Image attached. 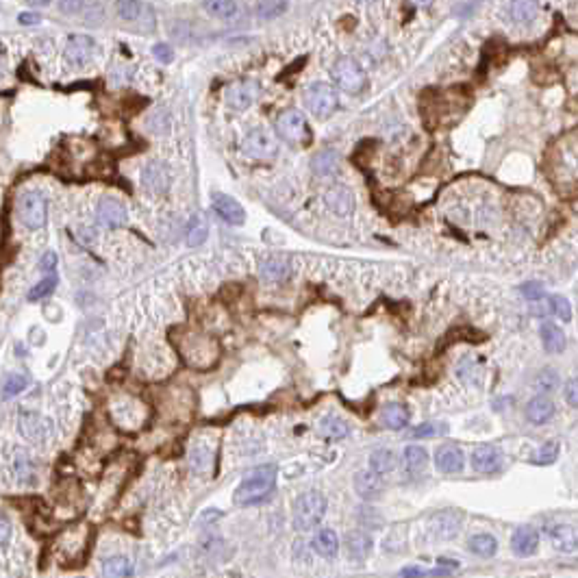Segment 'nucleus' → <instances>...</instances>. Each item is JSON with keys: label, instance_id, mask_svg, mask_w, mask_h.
Wrapping results in <instances>:
<instances>
[{"label": "nucleus", "instance_id": "13", "mask_svg": "<svg viewBox=\"0 0 578 578\" xmlns=\"http://www.w3.org/2000/svg\"><path fill=\"white\" fill-rule=\"evenodd\" d=\"M141 185L150 194H165L172 185V172L161 161H150L141 172Z\"/></svg>", "mask_w": 578, "mask_h": 578}, {"label": "nucleus", "instance_id": "27", "mask_svg": "<svg viewBox=\"0 0 578 578\" xmlns=\"http://www.w3.org/2000/svg\"><path fill=\"white\" fill-rule=\"evenodd\" d=\"M550 542H553L555 550L563 555H570L578 550V535L572 527H566V524H559L553 531H550Z\"/></svg>", "mask_w": 578, "mask_h": 578}, {"label": "nucleus", "instance_id": "15", "mask_svg": "<svg viewBox=\"0 0 578 578\" xmlns=\"http://www.w3.org/2000/svg\"><path fill=\"white\" fill-rule=\"evenodd\" d=\"M187 463H189L194 474H200V476L211 474L213 463H216L213 446L207 443V441H196L187 452Z\"/></svg>", "mask_w": 578, "mask_h": 578}, {"label": "nucleus", "instance_id": "49", "mask_svg": "<svg viewBox=\"0 0 578 578\" xmlns=\"http://www.w3.org/2000/svg\"><path fill=\"white\" fill-rule=\"evenodd\" d=\"M537 389H544V391H550V389H555L557 387V374L553 370H544L540 376H537Z\"/></svg>", "mask_w": 578, "mask_h": 578}, {"label": "nucleus", "instance_id": "24", "mask_svg": "<svg viewBox=\"0 0 578 578\" xmlns=\"http://www.w3.org/2000/svg\"><path fill=\"white\" fill-rule=\"evenodd\" d=\"M472 467L476 472H483V474H492V472L500 467V452L494 446H478L472 452Z\"/></svg>", "mask_w": 578, "mask_h": 578}, {"label": "nucleus", "instance_id": "1", "mask_svg": "<svg viewBox=\"0 0 578 578\" xmlns=\"http://www.w3.org/2000/svg\"><path fill=\"white\" fill-rule=\"evenodd\" d=\"M176 350L189 367L194 370H211L220 361V344L218 339L196 331H178L174 335Z\"/></svg>", "mask_w": 578, "mask_h": 578}, {"label": "nucleus", "instance_id": "28", "mask_svg": "<svg viewBox=\"0 0 578 578\" xmlns=\"http://www.w3.org/2000/svg\"><path fill=\"white\" fill-rule=\"evenodd\" d=\"M459 529H461V522H459V516L454 511H443V513L435 516V520H432V531H435L439 540H450L459 533Z\"/></svg>", "mask_w": 578, "mask_h": 578}, {"label": "nucleus", "instance_id": "2", "mask_svg": "<svg viewBox=\"0 0 578 578\" xmlns=\"http://www.w3.org/2000/svg\"><path fill=\"white\" fill-rule=\"evenodd\" d=\"M274 485H277V467L274 465H259L238 485L233 500L240 507L257 505L272 494Z\"/></svg>", "mask_w": 578, "mask_h": 578}, {"label": "nucleus", "instance_id": "43", "mask_svg": "<svg viewBox=\"0 0 578 578\" xmlns=\"http://www.w3.org/2000/svg\"><path fill=\"white\" fill-rule=\"evenodd\" d=\"M150 133H165L167 126H170V113L165 109H154L148 115V122H146Z\"/></svg>", "mask_w": 578, "mask_h": 578}, {"label": "nucleus", "instance_id": "46", "mask_svg": "<svg viewBox=\"0 0 578 578\" xmlns=\"http://www.w3.org/2000/svg\"><path fill=\"white\" fill-rule=\"evenodd\" d=\"M55 287H57V274H48V277H46L42 283H37V285L31 289V292H29V300H33V302H35V300H42V298H46Z\"/></svg>", "mask_w": 578, "mask_h": 578}, {"label": "nucleus", "instance_id": "48", "mask_svg": "<svg viewBox=\"0 0 578 578\" xmlns=\"http://www.w3.org/2000/svg\"><path fill=\"white\" fill-rule=\"evenodd\" d=\"M448 570H424V568H417V566H409V568H402L400 578H428V576H448Z\"/></svg>", "mask_w": 578, "mask_h": 578}, {"label": "nucleus", "instance_id": "30", "mask_svg": "<svg viewBox=\"0 0 578 578\" xmlns=\"http://www.w3.org/2000/svg\"><path fill=\"white\" fill-rule=\"evenodd\" d=\"M540 335H542V344H544V350H546V352L557 354V352H561L563 348H566V335H563V331H561V328H559L557 324L546 322V324L542 326Z\"/></svg>", "mask_w": 578, "mask_h": 578}, {"label": "nucleus", "instance_id": "38", "mask_svg": "<svg viewBox=\"0 0 578 578\" xmlns=\"http://www.w3.org/2000/svg\"><path fill=\"white\" fill-rule=\"evenodd\" d=\"M13 470H16V478L22 485H31L35 483V465L29 459L26 452H18L16 459H13Z\"/></svg>", "mask_w": 578, "mask_h": 578}, {"label": "nucleus", "instance_id": "14", "mask_svg": "<svg viewBox=\"0 0 578 578\" xmlns=\"http://www.w3.org/2000/svg\"><path fill=\"white\" fill-rule=\"evenodd\" d=\"M259 85L255 81H240L233 83L227 89V104L235 111H244L248 107H253L255 100L259 98Z\"/></svg>", "mask_w": 578, "mask_h": 578}, {"label": "nucleus", "instance_id": "45", "mask_svg": "<svg viewBox=\"0 0 578 578\" xmlns=\"http://www.w3.org/2000/svg\"><path fill=\"white\" fill-rule=\"evenodd\" d=\"M548 311H553L559 320L563 322H568L572 318V307H570V302L568 298H563V296H553L548 300Z\"/></svg>", "mask_w": 578, "mask_h": 578}, {"label": "nucleus", "instance_id": "55", "mask_svg": "<svg viewBox=\"0 0 578 578\" xmlns=\"http://www.w3.org/2000/svg\"><path fill=\"white\" fill-rule=\"evenodd\" d=\"M152 55L159 59V61H163V63H170L172 61V50H170V46H165V44H157L154 48H152Z\"/></svg>", "mask_w": 578, "mask_h": 578}, {"label": "nucleus", "instance_id": "39", "mask_svg": "<svg viewBox=\"0 0 578 578\" xmlns=\"http://www.w3.org/2000/svg\"><path fill=\"white\" fill-rule=\"evenodd\" d=\"M143 13H148V7L143 3H135V0L117 3V16L126 22H139L143 18Z\"/></svg>", "mask_w": 578, "mask_h": 578}, {"label": "nucleus", "instance_id": "33", "mask_svg": "<svg viewBox=\"0 0 578 578\" xmlns=\"http://www.w3.org/2000/svg\"><path fill=\"white\" fill-rule=\"evenodd\" d=\"M337 165H339V159H337V152L333 150H322L313 157V161H311V167H313V172L318 174V176H331L337 172Z\"/></svg>", "mask_w": 578, "mask_h": 578}, {"label": "nucleus", "instance_id": "23", "mask_svg": "<svg viewBox=\"0 0 578 578\" xmlns=\"http://www.w3.org/2000/svg\"><path fill=\"white\" fill-rule=\"evenodd\" d=\"M346 548H348V557H350L352 561H359V563H361V561H365L367 557H370L374 544H372V537L367 535V533H363V531H352V533L346 535Z\"/></svg>", "mask_w": 578, "mask_h": 578}, {"label": "nucleus", "instance_id": "42", "mask_svg": "<svg viewBox=\"0 0 578 578\" xmlns=\"http://www.w3.org/2000/svg\"><path fill=\"white\" fill-rule=\"evenodd\" d=\"M26 387H29V380H26V376H22V374H9L3 380V396L5 398H13V396H18V393H22Z\"/></svg>", "mask_w": 578, "mask_h": 578}, {"label": "nucleus", "instance_id": "35", "mask_svg": "<svg viewBox=\"0 0 578 578\" xmlns=\"http://www.w3.org/2000/svg\"><path fill=\"white\" fill-rule=\"evenodd\" d=\"M404 465L411 474H422L428 465V452L422 448V446H409L404 450Z\"/></svg>", "mask_w": 578, "mask_h": 578}, {"label": "nucleus", "instance_id": "21", "mask_svg": "<svg viewBox=\"0 0 578 578\" xmlns=\"http://www.w3.org/2000/svg\"><path fill=\"white\" fill-rule=\"evenodd\" d=\"M354 489H357L363 500H376L383 494V478L374 474L372 470H361L354 476Z\"/></svg>", "mask_w": 578, "mask_h": 578}, {"label": "nucleus", "instance_id": "22", "mask_svg": "<svg viewBox=\"0 0 578 578\" xmlns=\"http://www.w3.org/2000/svg\"><path fill=\"white\" fill-rule=\"evenodd\" d=\"M465 463L463 452L456 448V446H441L435 452V465L443 474H454V472H461Z\"/></svg>", "mask_w": 578, "mask_h": 578}, {"label": "nucleus", "instance_id": "4", "mask_svg": "<svg viewBox=\"0 0 578 578\" xmlns=\"http://www.w3.org/2000/svg\"><path fill=\"white\" fill-rule=\"evenodd\" d=\"M326 498L320 492H305L294 502V527L298 531H313L324 520Z\"/></svg>", "mask_w": 578, "mask_h": 578}, {"label": "nucleus", "instance_id": "32", "mask_svg": "<svg viewBox=\"0 0 578 578\" xmlns=\"http://www.w3.org/2000/svg\"><path fill=\"white\" fill-rule=\"evenodd\" d=\"M209 235V224L203 213H196L185 227V240L189 246H200Z\"/></svg>", "mask_w": 578, "mask_h": 578}, {"label": "nucleus", "instance_id": "54", "mask_svg": "<svg viewBox=\"0 0 578 578\" xmlns=\"http://www.w3.org/2000/svg\"><path fill=\"white\" fill-rule=\"evenodd\" d=\"M63 13H68V16H78L81 11H85L87 3H74V0H68V3H59L57 5Z\"/></svg>", "mask_w": 578, "mask_h": 578}, {"label": "nucleus", "instance_id": "3", "mask_svg": "<svg viewBox=\"0 0 578 578\" xmlns=\"http://www.w3.org/2000/svg\"><path fill=\"white\" fill-rule=\"evenodd\" d=\"M89 546V527L87 524H74V527L65 529L55 544H52V555L57 557L61 566H78L83 561Z\"/></svg>", "mask_w": 578, "mask_h": 578}, {"label": "nucleus", "instance_id": "17", "mask_svg": "<svg viewBox=\"0 0 578 578\" xmlns=\"http://www.w3.org/2000/svg\"><path fill=\"white\" fill-rule=\"evenodd\" d=\"M94 52H96V44L87 35H74L65 44V59L72 65H85L87 61H91Z\"/></svg>", "mask_w": 578, "mask_h": 578}, {"label": "nucleus", "instance_id": "41", "mask_svg": "<svg viewBox=\"0 0 578 578\" xmlns=\"http://www.w3.org/2000/svg\"><path fill=\"white\" fill-rule=\"evenodd\" d=\"M203 7L216 18H233L240 9L238 3H229V0H211V3H203Z\"/></svg>", "mask_w": 578, "mask_h": 578}, {"label": "nucleus", "instance_id": "56", "mask_svg": "<svg viewBox=\"0 0 578 578\" xmlns=\"http://www.w3.org/2000/svg\"><path fill=\"white\" fill-rule=\"evenodd\" d=\"M20 24H26V26L39 24V16H37V13H22V16H20Z\"/></svg>", "mask_w": 578, "mask_h": 578}, {"label": "nucleus", "instance_id": "8", "mask_svg": "<svg viewBox=\"0 0 578 578\" xmlns=\"http://www.w3.org/2000/svg\"><path fill=\"white\" fill-rule=\"evenodd\" d=\"M18 218L26 229H42L48 218L46 198L39 192H26L18 198Z\"/></svg>", "mask_w": 578, "mask_h": 578}, {"label": "nucleus", "instance_id": "44", "mask_svg": "<svg viewBox=\"0 0 578 578\" xmlns=\"http://www.w3.org/2000/svg\"><path fill=\"white\" fill-rule=\"evenodd\" d=\"M557 456H559V443L557 441H548L544 443L540 450H537L535 459L533 461L537 465H550V463H555L557 461Z\"/></svg>", "mask_w": 578, "mask_h": 578}, {"label": "nucleus", "instance_id": "6", "mask_svg": "<svg viewBox=\"0 0 578 578\" xmlns=\"http://www.w3.org/2000/svg\"><path fill=\"white\" fill-rule=\"evenodd\" d=\"M240 148L244 154L259 161H270L279 154V141L268 128H253L244 135Z\"/></svg>", "mask_w": 578, "mask_h": 578}, {"label": "nucleus", "instance_id": "25", "mask_svg": "<svg viewBox=\"0 0 578 578\" xmlns=\"http://www.w3.org/2000/svg\"><path fill=\"white\" fill-rule=\"evenodd\" d=\"M555 415V404L546 396H535L533 400H529L527 404V419L535 426H542L546 422H550V417Z\"/></svg>", "mask_w": 578, "mask_h": 578}, {"label": "nucleus", "instance_id": "16", "mask_svg": "<svg viewBox=\"0 0 578 578\" xmlns=\"http://www.w3.org/2000/svg\"><path fill=\"white\" fill-rule=\"evenodd\" d=\"M211 207H213V211L227 222V224H233V227L244 224V220H246L244 207L235 198H231V196H227V194H213L211 196Z\"/></svg>", "mask_w": 578, "mask_h": 578}, {"label": "nucleus", "instance_id": "18", "mask_svg": "<svg viewBox=\"0 0 578 578\" xmlns=\"http://www.w3.org/2000/svg\"><path fill=\"white\" fill-rule=\"evenodd\" d=\"M259 277L266 283H283L292 277V264L285 257H268L259 264Z\"/></svg>", "mask_w": 578, "mask_h": 578}, {"label": "nucleus", "instance_id": "53", "mask_svg": "<svg viewBox=\"0 0 578 578\" xmlns=\"http://www.w3.org/2000/svg\"><path fill=\"white\" fill-rule=\"evenodd\" d=\"M39 270L55 274V270H57V253H52V251L44 253L42 261H39Z\"/></svg>", "mask_w": 578, "mask_h": 578}, {"label": "nucleus", "instance_id": "12", "mask_svg": "<svg viewBox=\"0 0 578 578\" xmlns=\"http://www.w3.org/2000/svg\"><path fill=\"white\" fill-rule=\"evenodd\" d=\"M18 428L20 435L29 441H44L50 432H52V422L48 417L39 415V413H31V411H22L18 417Z\"/></svg>", "mask_w": 578, "mask_h": 578}, {"label": "nucleus", "instance_id": "20", "mask_svg": "<svg viewBox=\"0 0 578 578\" xmlns=\"http://www.w3.org/2000/svg\"><path fill=\"white\" fill-rule=\"evenodd\" d=\"M326 207L337 216H350L354 209V196L346 185H333L324 196Z\"/></svg>", "mask_w": 578, "mask_h": 578}, {"label": "nucleus", "instance_id": "7", "mask_svg": "<svg viewBox=\"0 0 578 578\" xmlns=\"http://www.w3.org/2000/svg\"><path fill=\"white\" fill-rule=\"evenodd\" d=\"M274 126H277V135L287 143H294V146H302V143H307L311 137L305 115H302L298 109L281 111Z\"/></svg>", "mask_w": 578, "mask_h": 578}, {"label": "nucleus", "instance_id": "29", "mask_svg": "<svg viewBox=\"0 0 578 578\" xmlns=\"http://www.w3.org/2000/svg\"><path fill=\"white\" fill-rule=\"evenodd\" d=\"M313 550L320 557H324V559L337 557V553H339V540H337L335 531L324 529V531H320L318 535H315L313 537Z\"/></svg>", "mask_w": 578, "mask_h": 578}, {"label": "nucleus", "instance_id": "50", "mask_svg": "<svg viewBox=\"0 0 578 578\" xmlns=\"http://www.w3.org/2000/svg\"><path fill=\"white\" fill-rule=\"evenodd\" d=\"M439 430H446V426H439V424H422V426L413 428L411 435H413L415 439H419V437H435Z\"/></svg>", "mask_w": 578, "mask_h": 578}, {"label": "nucleus", "instance_id": "47", "mask_svg": "<svg viewBox=\"0 0 578 578\" xmlns=\"http://www.w3.org/2000/svg\"><path fill=\"white\" fill-rule=\"evenodd\" d=\"M255 9L261 20H272V18H279L287 9V3H257Z\"/></svg>", "mask_w": 578, "mask_h": 578}, {"label": "nucleus", "instance_id": "57", "mask_svg": "<svg viewBox=\"0 0 578 578\" xmlns=\"http://www.w3.org/2000/svg\"><path fill=\"white\" fill-rule=\"evenodd\" d=\"M9 537V524L5 520H0V544H5Z\"/></svg>", "mask_w": 578, "mask_h": 578}, {"label": "nucleus", "instance_id": "52", "mask_svg": "<svg viewBox=\"0 0 578 578\" xmlns=\"http://www.w3.org/2000/svg\"><path fill=\"white\" fill-rule=\"evenodd\" d=\"M522 294H524V298H529V300H540V298H544V285H540V283H527V285H522Z\"/></svg>", "mask_w": 578, "mask_h": 578}, {"label": "nucleus", "instance_id": "34", "mask_svg": "<svg viewBox=\"0 0 578 578\" xmlns=\"http://www.w3.org/2000/svg\"><path fill=\"white\" fill-rule=\"evenodd\" d=\"M393 467H396V456H393L391 450L378 448L370 454V470L374 472V474L385 476V474H389V472H393Z\"/></svg>", "mask_w": 578, "mask_h": 578}, {"label": "nucleus", "instance_id": "5", "mask_svg": "<svg viewBox=\"0 0 578 578\" xmlns=\"http://www.w3.org/2000/svg\"><path fill=\"white\" fill-rule=\"evenodd\" d=\"M333 81L339 89H344L346 94H361L367 85V76L361 65L352 57H341L333 65Z\"/></svg>", "mask_w": 578, "mask_h": 578}, {"label": "nucleus", "instance_id": "26", "mask_svg": "<svg viewBox=\"0 0 578 578\" xmlns=\"http://www.w3.org/2000/svg\"><path fill=\"white\" fill-rule=\"evenodd\" d=\"M100 572H102L104 578H133L135 566L128 557L115 555V557H109V559L102 561Z\"/></svg>", "mask_w": 578, "mask_h": 578}, {"label": "nucleus", "instance_id": "51", "mask_svg": "<svg viewBox=\"0 0 578 578\" xmlns=\"http://www.w3.org/2000/svg\"><path fill=\"white\" fill-rule=\"evenodd\" d=\"M566 400L570 406H576L578 409V376L570 378L566 383Z\"/></svg>", "mask_w": 578, "mask_h": 578}, {"label": "nucleus", "instance_id": "11", "mask_svg": "<svg viewBox=\"0 0 578 578\" xmlns=\"http://www.w3.org/2000/svg\"><path fill=\"white\" fill-rule=\"evenodd\" d=\"M96 220L104 229H120L128 222V211L122 200L107 196V198H102L96 207Z\"/></svg>", "mask_w": 578, "mask_h": 578}, {"label": "nucleus", "instance_id": "40", "mask_svg": "<svg viewBox=\"0 0 578 578\" xmlns=\"http://www.w3.org/2000/svg\"><path fill=\"white\" fill-rule=\"evenodd\" d=\"M509 13H511V20H513L516 24H527L531 22L535 16H537V5L535 3H511L509 5Z\"/></svg>", "mask_w": 578, "mask_h": 578}, {"label": "nucleus", "instance_id": "9", "mask_svg": "<svg viewBox=\"0 0 578 578\" xmlns=\"http://www.w3.org/2000/svg\"><path fill=\"white\" fill-rule=\"evenodd\" d=\"M305 104L307 109L318 115V117H328L339 104L337 91L333 85L328 83H313L305 89Z\"/></svg>", "mask_w": 578, "mask_h": 578}, {"label": "nucleus", "instance_id": "19", "mask_svg": "<svg viewBox=\"0 0 578 578\" xmlns=\"http://www.w3.org/2000/svg\"><path fill=\"white\" fill-rule=\"evenodd\" d=\"M511 548H513V553L518 557H531L537 553V548H540V533H537L535 527H520L513 537H511Z\"/></svg>", "mask_w": 578, "mask_h": 578}, {"label": "nucleus", "instance_id": "36", "mask_svg": "<svg viewBox=\"0 0 578 578\" xmlns=\"http://www.w3.org/2000/svg\"><path fill=\"white\" fill-rule=\"evenodd\" d=\"M320 432L326 439H344L348 435V424L337 415H326L320 422Z\"/></svg>", "mask_w": 578, "mask_h": 578}, {"label": "nucleus", "instance_id": "31", "mask_svg": "<svg viewBox=\"0 0 578 578\" xmlns=\"http://www.w3.org/2000/svg\"><path fill=\"white\" fill-rule=\"evenodd\" d=\"M380 422H383L387 428H393V430L404 428L406 422H409V409H406L404 404L391 402V404L385 406L383 413H380Z\"/></svg>", "mask_w": 578, "mask_h": 578}, {"label": "nucleus", "instance_id": "10", "mask_svg": "<svg viewBox=\"0 0 578 578\" xmlns=\"http://www.w3.org/2000/svg\"><path fill=\"white\" fill-rule=\"evenodd\" d=\"M111 417L113 422L124 428V430H135L143 424V417H146V411H143V406L135 400H128V398H120L111 404Z\"/></svg>", "mask_w": 578, "mask_h": 578}, {"label": "nucleus", "instance_id": "37", "mask_svg": "<svg viewBox=\"0 0 578 578\" xmlns=\"http://www.w3.org/2000/svg\"><path fill=\"white\" fill-rule=\"evenodd\" d=\"M467 548H470L474 555H478V557H494L496 550H498V542H496L494 535L481 533V535L472 537L470 544H467Z\"/></svg>", "mask_w": 578, "mask_h": 578}]
</instances>
